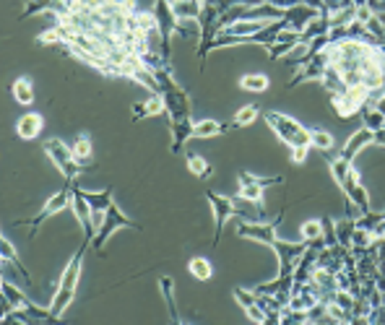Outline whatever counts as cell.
Masks as SVG:
<instances>
[{
    "instance_id": "cell-1",
    "label": "cell",
    "mask_w": 385,
    "mask_h": 325,
    "mask_svg": "<svg viewBox=\"0 0 385 325\" xmlns=\"http://www.w3.org/2000/svg\"><path fill=\"white\" fill-rule=\"evenodd\" d=\"M89 248H91V239L84 237L81 248L75 250V255L62 268L60 281H58V289H55V297H52V304H50L52 320H62V315L68 313V307L73 304L75 291H78V278H81V268H84V258H86Z\"/></svg>"
},
{
    "instance_id": "cell-2",
    "label": "cell",
    "mask_w": 385,
    "mask_h": 325,
    "mask_svg": "<svg viewBox=\"0 0 385 325\" xmlns=\"http://www.w3.org/2000/svg\"><path fill=\"white\" fill-rule=\"evenodd\" d=\"M263 120H266L268 128L276 133V138H279L281 143H286L289 149L310 146V128H305L302 123H297L294 117H289V115H284V112H276V110H266V112H263Z\"/></svg>"
},
{
    "instance_id": "cell-3",
    "label": "cell",
    "mask_w": 385,
    "mask_h": 325,
    "mask_svg": "<svg viewBox=\"0 0 385 325\" xmlns=\"http://www.w3.org/2000/svg\"><path fill=\"white\" fill-rule=\"evenodd\" d=\"M42 149H45V154L50 156V162L55 164V169H58L65 180H78L81 172H86V169L94 167V164H78L75 162L73 149H71L68 143H62L60 138H47V141L42 143Z\"/></svg>"
},
{
    "instance_id": "cell-4",
    "label": "cell",
    "mask_w": 385,
    "mask_h": 325,
    "mask_svg": "<svg viewBox=\"0 0 385 325\" xmlns=\"http://www.w3.org/2000/svg\"><path fill=\"white\" fill-rule=\"evenodd\" d=\"M71 198H73V180H65V185H62L55 195H50V198L45 200V206L39 208L37 216H32V219H21V221H16V226H29V232H32V234H37L47 219H52L55 213L65 211V208H71Z\"/></svg>"
},
{
    "instance_id": "cell-5",
    "label": "cell",
    "mask_w": 385,
    "mask_h": 325,
    "mask_svg": "<svg viewBox=\"0 0 385 325\" xmlns=\"http://www.w3.org/2000/svg\"><path fill=\"white\" fill-rule=\"evenodd\" d=\"M331 97V107L341 120H349L354 115H360L367 104H373V91L367 86H349L344 91H334Z\"/></svg>"
},
{
    "instance_id": "cell-6",
    "label": "cell",
    "mask_w": 385,
    "mask_h": 325,
    "mask_svg": "<svg viewBox=\"0 0 385 325\" xmlns=\"http://www.w3.org/2000/svg\"><path fill=\"white\" fill-rule=\"evenodd\" d=\"M284 213H286V206L279 211V216H276L274 221H248V219H240L237 221V237L242 239H253V242H261V245H274L276 239H279V224L284 221Z\"/></svg>"
},
{
    "instance_id": "cell-7",
    "label": "cell",
    "mask_w": 385,
    "mask_h": 325,
    "mask_svg": "<svg viewBox=\"0 0 385 325\" xmlns=\"http://www.w3.org/2000/svg\"><path fill=\"white\" fill-rule=\"evenodd\" d=\"M117 229H141V226H138L133 219H128L117 203H112L110 208L104 211V221H102V226L97 229V237H94V242H91V248H94L97 252H102L104 250V245H107V239H110Z\"/></svg>"
},
{
    "instance_id": "cell-8",
    "label": "cell",
    "mask_w": 385,
    "mask_h": 325,
    "mask_svg": "<svg viewBox=\"0 0 385 325\" xmlns=\"http://www.w3.org/2000/svg\"><path fill=\"white\" fill-rule=\"evenodd\" d=\"M206 198L211 203V211H213V248L219 245V239H222V229L224 224L237 216V195H222V193H216V190H209L206 193Z\"/></svg>"
},
{
    "instance_id": "cell-9",
    "label": "cell",
    "mask_w": 385,
    "mask_h": 325,
    "mask_svg": "<svg viewBox=\"0 0 385 325\" xmlns=\"http://www.w3.org/2000/svg\"><path fill=\"white\" fill-rule=\"evenodd\" d=\"M307 245L310 242H286V239H276L274 245H271V250L276 252V258H279V276L284 278V276H294V268H297L299 258L305 255L307 250Z\"/></svg>"
},
{
    "instance_id": "cell-10",
    "label": "cell",
    "mask_w": 385,
    "mask_h": 325,
    "mask_svg": "<svg viewBox=\"0 0 385 325\" xmlns=\"http://www.w3.org/2000/svg\"><path fill=\"white\" fill-rule=\"evenodd\" d=\"M71 211H73L75 221L84 229V237H89L94 242L97 237V226H94V211L89 206V200L84 198V188L78 185V180H73V198H71Z\"/></svg>"
},
{
    "instance_id": "cell-11",
    "label": "cell",
    "mask_w": 385,
    "mask_h": 325,
    "mask_svg": "<svg viewBox=\"0 0 385 325\" xmlns=\"http://www.w3.org/2000/svg\"><path fill=\"white\" fill-rule=\"evenodd\" d=\"M328 47V45H325ZM320 50L315 58H310L307 63L302 65V68H297V73H294V78L289 81V88H294V86H299V84H307V81H323V75H325V71H328V50Z\"/></svg>"
},
{
    "instance_id": "cell-12",
    "label": "cell",
    "mask_w": 385,
    "mask_h": 325,
    "mask_svg": "<svg viewBox=\"0 0 385 325\" xmlns=\"http://www.w3.org/2000/svg\"><path fill=\"white\" fill-rule=\"evenodd\" d=\"M341 193L347 195L349 206H351V208H357V213L370 211V195H367V188L362 185L360 172H357L354 167L349 169V177H347V182H344V188H341Z\"/></svg>"
},
{
    "instance_id": "cell-13",
    "label": "cell",
    "mask_w": 385,
    "mask_h": 325,
    "mask_svg": "<svg viewBox=\"0 0 385 325\" xmlns=\"http://www.w3.org/2000/svg\"><path fill=\"white\" fill-rule=\"evenodd\" d=\"M297 47H302V34L299 32H292V29H284L279 37H276L274 45H268V60H279L289 52H294Z\"/></svg>"
},
{
    "instance_id": "cell-14",
    "label": "cell",
    "mask_w": 385,
    "mask_h": 325,
    "mask_svg": "<svg viewBox=\"0 0 385 325\" xmlns=\"http://www.w3.org/2000/svg\"><path fill=\"white\" fill-rule=\"evenodd\" d=\"M34 13H55L58 19L71 13L68 0H24V13H21V21L34 16Z\"/></svg>"
},
{
    "instance_id": "cell-15",
    "label": "cell",
    "mask_w": 385,
    "mask_h": 325,
    "mask_svg": "<svg viewBox=\"0 0 385 325\" xmlns=\"http://www.w3.org/2000/svg\"><path fill=\"white\" fill-rule=\"evenodd\" d=\"M373 141H375V130L362 125L360 130H354V133L347 138V143H344V149H341V156H344L347 162H354L357 154H360L362 149H367Z\"/></svg>"
},
{
    "instance_id": "cell-16",
    "label": "cell",
    "mask_w": 385,
    "mask_h": 325,
    "mask_svg": "<svg viewBox=\"0 0 385 325\" xmlns=\"http://www.w3.org/2000/svg\"><path fill=\"white\" fill-rule=\"evenodd\" d=\"M0 291H3V313H8V310H26V307L34 304L21 289L16 287V284H11L8 278L0 281Z\"/></svg>"
},
{
    "instance_id": "cell-17",
    "label": "cell",
    "mask_w": 385,
    "mask_h": 325,
    "mask_svg": "<svg viewBox=\"0 0 385 325\" xmlns=\"http://www.w3.org/2000/svg\"><path fill=\"white\" fill-rule=\"evenodd\" d=\"M318 8H312V5H305V3H297V5H292V8H286L284 11V19L286 24H289V29L292 32H299L302 34V29L310 24L312 19L318 16Z\"/></svg>"
},
{
    "instance_id": "cell-18",
    "label": "cell",
    "mask_w": 385,
    "mask_h": 325,
    "mask_svg": "<svg viewBox=\"0 0 385 325\" xmlns=\"http://www.w3.org/2000/svg\"><path fill=\"white\" fill-rule=\"evenodd\" d=\"M42 128H45V117L42 115L24 112L16 120V136L21 138V141H34V138H39Z\"/></svg>"
},
{
    "instance_id": "cell-19",
    "label": "cell",
    "mask_w": 385,
    "mask_h": 325,
    "mask_svg": "<svg viewBox=\"0 0 385 325\" xmlns=\"http://www.w3.org/2000/svg\"><path fill=\"white\" fill-rule=\"evenodd\" d=\"M0 258H3L5 265H13V268L19 271V276L24 278L29 287H34V278H32V274L24 268V263H21V258H19V252H16V248H13V242L5 237V234L0 237Z\"/></svg>"
},
{
    "instance_id": "cell-20",
    "label": "cell",
    "mask_w": 385,
    "mask_h": 325,
    "mask_svg": "<svg viewBox=\"0 0 385 325\" xmlns=\"http://www.w3.org/2000/svg\"><path fill=\"white\" fill-rule=\"evenodd\" d=\"M193 128H196V120L187 117V120H180V123H170V133H172V154H183L185 151V143L193 138Z\"/></svg>"
},
{
    "instance_id": "cell-21",
    "label": "cell",
    "mask_w": 385,
    "mask_h": 325,
    "mask_svg": "<svg viewBox=\"0 0 385 325\" xmlns=\"http://www.w3.org/2000/svg\"><path fill=\"white\" fill-rule=\"evenodd\" d=\"M271 24L268 19H242V21H235V24L224 26V34H235V37H248V34H255V32H263L266 26Z\"/></svg>"
},
{
    "instance_id": "cell-22",
    "label": "cell",
    "mask_w": 385,
    "mask_h": 325,
    "mask_svg": "<svg viewBox=\"0 0 385 325\" xmlns=\"http://www.w3.org/2000/svg\"><path fill=\"white\" fill-rule=\"evenodd\" d=\"M154 115H164L162 94H151L146 101H136V104H133V123L143 120V117H154Z\"/></svg>"
},
{
    "instance_id": "cell-23",
    "label": "cell",
    "mask_w": 385,
    "mask_h": 325,
    "mask_svg": "<svg viewBox=\"0 0 385 325\" xmlns=\"http://www.w3.org/2000/svg\"><path fill=\"white\" fill-rule=\"evenodd\" d=\"M11 94L13 101H19L21 107H32L34 104V84H32V78L29 75H19L11 84Z\"/></svg>"
},
{
    "instance_id": "cell-24",
    "label": "cell",
    "mask_w": 385,
    "mask_h": 325,
    "mask_svg": "<svg viewBox=\"0 0 385 325\" xmlns=\"http://www.w3.org/2000/svg\"><path fill=\"white\" fill-rule=\"evenodd\" d=\"M172 11L180 21H198L200 11H203V3L200 0H174Z\"/></svg>"
},
{
    "instance_id": "cell-25",
    "label": "cell",
    "mask_w": 385,
    "mask_h": 325,
    "mask_svg": "<svg viewBox=\"0 0 385 325\" xmlns=\"http://www.w3.org/2000/svg\"><path fill=\"white\" fill-rule=\"evenodd\" d=\"M226 130H232L229 123H219V120H211V117H206V120H198L196 128H193V138H216L226 133Z\"/></svg>"
},
{
    "instance_id": "cell-26",
    "label": "cell",
    "mask_w": 385,
    "mask_h": 325,
    "mask_svg": "<svg viewBox=\"0 0 385 325\" xmlns=\"http://www.w3.org/2000/svg\"><path fill=\"white\" fill-rule=\"evenodd\" d=\"M185 164H187V169L193 172V175L198 177V180H209V177L213 175V167L209 159H203L200 154H193V151H187L185 154Z\"/></svg>"
},
{
    "instance_id": "cell-27",
    "label": "cell",
    "mask_w": 385,
    "mask_h": 325,
    "mask_svg": "<svg viewBox=\"0 0 385 325\" xmlns=\"http://www.w3.org/2000/svg\"><path fill=\"white\" fill-rule=\"evenodd\" d=\"M159 291H162L164 302H167V310H170V320L180 323V315H177V304H174V278L172 276H159Z\"/></svg>"
},
{
    "instance_id": "cell-28",
    "label": "cell",
    "mask_w": 385,
    "mask_h": 325,
    "mask_svg": "<svg viewBox=\"0 0 385 325\" xmlns=\"http://www.w3.org/2000/svg\"><path fill=\"white\" fill-rule=\"evenodd\" d=\"M71 149H73V156L78 164H91L94 143H91V136H89V133H81V136L75 138L73 143H71Z\"/></svg>"
},
{
    "instance_id": "cell-29",
    "label": "cell",
    "mask_w": 385,
    "mask_h": 325,
    "mask_svg": "<svg viewBox=\"0 0 385 325\" xmlns=\"http://www.w3.org/2000/svg\"><path fill=\"white\" fill-rule=\"evenodd\" d=\"M187 271H190L193 278H198V281H211L213 278L211 261H209V258H200V255L190 258V263H187Z\"/></svg>"
},
{
    "instance_id": "cell-30",
    "label": "cell",
    "mask_w": 385,
    "mask_h": 325,
    "mask_svg": "<svg viewBox=\"0 0 385 325\" xmlns=\"http://www.w3.org/2000/svg\"><path fill=\"white\" fill-rule=\"evenodd\" d=\"M84 198L89 200V206H91V211H107L115 198H112V188H104L100 193H91V190H84Z\"/></svg>"
},
{
    "instance_id": "cell-31",
    "label": "cell",
    "mask_w": 385,
    "mask_h": 325,
    "mask_svg": "<svg viewBox=\"0 0 385 325\" xmlns=\"http://www.w3.org/2000/svg\"><path fill=\"white\" fill-rule=\"evenodd\" d=\"M268 86H271V81H268V75H263V73H245L240 78V88H242V91L263 94Z\"/></svg>"
},
{
    "instance_id": "cell-32",
    "label": "cell",
    "mask_w": 385,
    "mask_h": 325,
    "mask_svg": "<svg viewBox=\"0 0 385 325\" xmlns=\"http://www.w3.org/2000/svg\"><path fill=\"white\" fill-rule=\"evenodd\" d=\"M258 115H261V107H258V104H245V107H242V110H237V115L229 120V128L253 125V123L258 120Z\"/></svg>"
},
{
    "instance_id": "cell-33",
    "label": "cell",
    "mask_w": 385,
    "mask_h": 325,
    "mask_svg": "<svg viewBox=\"0 0 385 325\" xmlns=\"http://www.w3.org/2000/svg\"><path fill=\"white\" fill-rule=\"evenodd\" d=\"M354 229H357V216H351V213H349L347 219L336 221V237H338V245L351 248V234H354Z\"/></svg>"
},
{
    "instance_id": "cell-34",
    "label": "cell",
    "mask_w": 385,
    "mask_h": 325,
    "mask_svg": "<svg viewBox=\"0 0 385 325\" xmlns=\"http://www.w3.org/2000/svg\"><path fill=\"white\" fill-rule=\"evenodd\" d=\"M310 146L328 154V151L334 149V136L328 130H323V128H310Z\"/></svg>"
},
{
    "instance_id": "cell-35",
    "label": "cell",
    "mask_w": 385,
    "mask_h": 325,
    "mask_svg": "<svg viewBox=\"0 0 385 325\" xmlns=\"http://www.w3.org/2000/svg\"><path fill=\"white\" fill-rule=\"evenodd\" d=\"M299 234L305 242H315V239H323V219H310L299 226Z\"/></svg>"
},
{
    "instance_id": "cell-36",
    "label": "cell",
    "mask_w": 385,
    "mask_h": 325,
    "mask_svg": "<svg viewBox=\"0 0 385 325\" xmlns=\"http://www.w3.org/2000/svg\"><path fill=\"white\" fill-rule=\"evenodd\" d=\"M360 115H362V125H364V128H370V130H380V128H383L385 115L377 112L373 104H367V107H364Z\"/></svg>"
},
{
    "instance_id": "cell-37",
    "label": "cell",
    "mask_w": 385,
    "mask_h": 325,
    "mask_svg": "<svg viewBox=\"0 0 385 325\" xmlns=\"http://www.w3.org/2000/svg\"><path fill=\"white\" fill-rule=\"evenodd\" d=\"M237 182H255V185H261V188H274V185H281V182H284V177L281 175L258 177V175H250V172H240V175H237Z\"/></svg>"
},
{
    "instance_id": "cell-38",
    "label": "cell",
    "mask_w": 385,
    "mask_h": 325,
    "mask_svg": "<svg viewBox=\"0 0 385 325\" xmlns=\"http://www.w3.org/2000/svg\"><path fill=\"white\" fill-rule=\"evenodd\" d=\"M263 193H266V188H261V185H255V182H240V198L250 200V203H263Z\"/></svg>"
},
{
    "instance_id": "cell-39",
    "label": "cell",
    "mask_w": 385,
    "mask_h": 325,
    "mask_svg": "<svg viewBox=\"0 0 385 325\" xmlns=\"http://www.w3.org/2000/svg\"><path fill=\"white\" fill-rule=\"evenodd\" d=\"M383 216H385V211H380V213H375V211L360 213V216H357V226H360V229H367V232H373V234H375V229L380 226Z\"/></svg>"
},
{
    "instance_id": "cell-40",
    "label": "cell",
    "mask_w": 385,
    "mask_h": 325,
    "mask_svg": "<svg viewBox=\"0 0 385 325\" xmlns=\"http://www.w3.org/2000/svg\"><path fill=\"white\" fill-rule=\"evenodd\" d=\"M323 242L325 248H336L338 245V237H336V221L334 219H323Z\"/></svg>"
},
{
    "instance_id": "cell-41",
    "label": "cell",
    "mask_w": 385,
    "mask_h": 325,
    "mask_svg": "<svg viewBox=\"0 0 385 325\" xmlns=\"http://www.w3.org/2000/svg\"><path fill=\"white\" fill-rule=\"evenodd\" d=\"M307 154H310V146H297V149H292V162L305 164L307 162Z\"/></svg>"
},
{
    "instance_id": "cell-42",
    "label": "cell",
    "mask_w": 385,
    "mask_h": 325,
    "mask_svg": "<svg viewBox=\"0 0 385 325\" xmlns=\"http://www.w3.org/2000/svg\"><path fill=\"white\" fill-rule=\"evenodd\" d=\"M373 107L377 110V112H383V115H385V88L373 99Z\"/></svg>"
},
{
    "instance_id": "cell-43",
    "label": "cell",
    "mask_w": 385,
    "mask_h": 325,
    "mask_svg": "<svg viewBox=\"0 0 385 325\" xmlns=\"http://www.w3.org/2000/svg\"><path fill=\"white\" fill-rule=\"evenodd\" d=\"M373 143H377V146H383V149H385V128L375 130V141H373Z\"/></svg>"
},
{
    "instance_id": "cell-44",
    "label": "cell",
    "mask_w": 385,
    "mask_h": 325,
    "mask_svg": "<svg viewBox=\"0 0 385 325\" xmlns=\"http://www.w3.org/2000/svg\"><path fill=\"white\" fill-rule=\"evenodd\" d=\"M200 3H209V0H200Z\"/></svg>"
},
{
    "instance_id": "cell-45",
    "label": "cell",
    "mask_w": 385,
    "mask_h": 325,
    "mask_svg": "<svg viewBox=\"0 0 385 325\" xmlns=\"http://www.w3.org/2000/svg\"><path fill=\"white\" fill-rule=\"evenodd\" d=\"M383 128H385V123H383Z\"/></svg>"
}]
</instances>
